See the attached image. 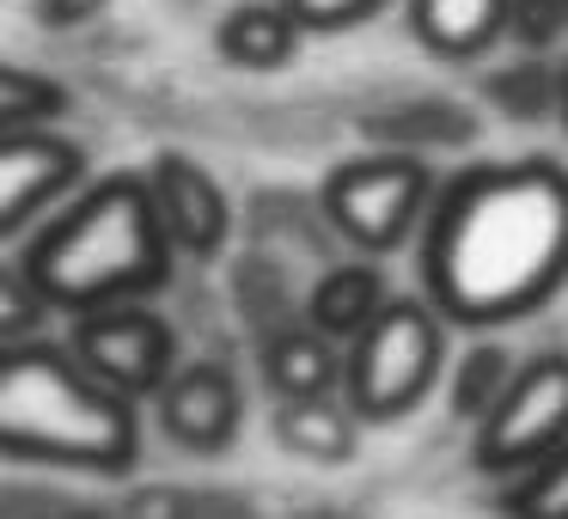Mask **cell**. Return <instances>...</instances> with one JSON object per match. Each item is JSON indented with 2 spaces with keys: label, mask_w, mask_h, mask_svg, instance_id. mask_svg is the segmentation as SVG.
Listing matches in <instances>:
<instances>
[{
  "label": "cell",
  "mask_w": 568,
  "mask_h": 519,
  "mask_svg": "<svg viewBox=\"0 0 568 519\" xmlns=\"http://www.w3.org/2000/svg\"><path fill=\"white\" fill-rule=\"evenodd\" d=\"M62 116H68V86H55L50 74L0 55V135H13V129H55Z\"/></svg>",
  "instance_id": "2e32d148"
},
{
  "label": "cell",
  "mask_w": 568,
  "mask_h": 519,
  "mask_svg": "<svg viewBox=\"0 0 568 519\" xmlns=\"http://www.w3.org/2000/svg\"><path fill=\"white\" fill-rule=\"evenodd\" d=\"M562 26H568V0H507V31L531 50H544Z\"/></svg>",
  "instance_id": "7402d4cb"
},
{
  "label": "cell",
  "mask_w": 568,
  "mask_h": 519,
  "mask_svg": "<svg viewBox=\"0 0 568 519\" xmlns=\"http://www.w3.org/2000/svg\"><path fill=\"white\" fill-rule=\"evenodd\" d=\"M385 299H392V287H385L379 263H336V269H324L306 294V330H318L324 343L348 348L373 318H379Z\"/></svg>",
  "instance_id": "8fae6325"
},
{
  "label": "cell",
  "mask_w": 568,
  "mask_h": 519,
  "mask_svg": "<svg viewBox=\"0 0 568 519\" xmlns=\"http://www.w3.org/2000/svg\"><path fill=\"white\" fill-rule=\"evenodd\" d=\"M80 184H87V147L62 129L0 135V245L43 226Z\"/></svg>",
  "instance_id": "ba28073f"
},
{
  "label": "cell",
  "mask_w": 568,
  "mask_h": 519,
  "mask_svg": "<svg viewBox=\"0 0 568 519\" xmlns=\"http://www.w3.org/2000/svg\"><path fill=\"white\" fill-rule=\"evenodd\" d=\"M428 196H434V177H428V165L409 160V153L343 160L318 190L324 221H331L355 251H367V257H385V251L404 245V238L428 221Z\"/></svg>",
  "instance_id": "5b68a950"
},
{
  "label": "cell",
  "mask_w": 568,
  "mask_h": 519,
  "mask_svg": "<svg viewBox=\"0 0 568 519\" xmlns=\"http://www.w3.org/2000/svg\"><path fill=\"white\" fill-rule=\"evenodd\" d=\"M501 507L507 519H568V440L544 465L519 470V482L507 489Z\"/></svg>",
  "instance_id": "ac0fdd59"
},
{
  "label": "cell",
  "mask_w": 568,
  "mask_h": 519,
  "mask_svg": "<svg viewBox=\"0 0 568 519\" xmlns=\"http://www.w3.org/2000/svg\"><path fill=\"white\" fill-rule=\"evenodd\" d=\"M209 495H196V489H135L123 507H116L111 519H226V513H209Z\"/></svg>",
  "instance_id": "ffe728a7"
},
{
  "label": "cell",
  "mask_w": 568,
  "mask_h": 519,
  "mask_svg": "<svg viewBox=\"0 0 568 519\" xmlns=\"http://www.w3.org/2000/svg\"><path fill=\"white\" fill-rule=\"evenodd\" d=\"M275 440L282 452L306 465H348L361 440V421L348 416L343 397H306V404H275Z\"/></svg>",
  "instance_id": "9a60e30c"
},
{
  "label": "cell",
  "mask_w": 568,
  "mask_h": 519,
  "mask_svg": "<svg viewBox=\"0 0 568 519\" xmlns=\"http://www.w3.org/2000/svg\"><path fill=\"white\" fill-rule=\"evenodd\" d=\"M111 0H38V19L50 31H74V26H87V19H99Z\"/></svg>",
  "instance_id": "603a6c76"
},
{
  "label": "cell",
  "mask_w": 568,
  "mask_h": 519,
  "mask_svg": "<svg viewBox=\"0 0 568 519\" xmlns=\"http://www.w3.org/2000/svg\"><path fill=\"white\" fill-rule=\"evenodd\" d=\"M19 275L50 312L148 306L172 282V245L148 202L141 172H111L80 184L19 251Z\"/></svg>",
  "instance_id": "7a4b0ae2"
},
{
  "label": "cell",
  "mask_w": 568,
  "mask_h": 519,
  "mask_svg": "<svg viewBox=\"0 0 568 519\" xmlns=\"http://www.w3.org/2000/svg\"><path fill=\"white\" fill-rule=\"evenodd\" d=\"M148 202L160 214V233L172 251L184 257H214L233 233V202H226L221 177L209 165H196L190 153H160V160L141 172Z\"/></svg>",
  "instance_id": "9c48e42d"
},
{
  "label": "cell",
  "mask_w": 568,
  "mask_h": 519,
  "mask_svg": "<svg viewBox=\"0 0 568 519\" xmlns=\"http://www.w3.org/2000/svg\"><path fill=\"white\" fill-rule=\"evenodd\" d=\"M568 282V172L556 160L477 165L440 190L422 233L434 318L514 324Z\"/></svg>",
  "instance_id": "6da1fadb"
},
{
  "label": "cell",
  "mask_w": 568,
  "mask_h": 519,
  "mask_svg": "<svg viewBox=\"0 0 568 519\" xmlns=\"http://www.w3.org/2000/svg\"><path fill=\"white\" fill-rule=\"evenodd\" d=\"M38 519H111V513H99V507H62V501H55V507H43Z\"/></svg>",
  "instance_id": "d4e9b609"
},
{
  "label": "cell",
  "mask_w": 568,
  "mask_h": 519,
  "mask_svg": "<svg viewBox=\"0 0 568 519\" xmlns=\"http://www.w3.org/2000/svg\"><path fill=\"white\" fill-rule=\"evenodd\" d=\"M153 416L160 434L184 452H226L239 440V421H245V391L221 360H190L153 397Z\"/></svg>",
  "instance_id": "30bf717a"
},
{
  "label": "cell",
  "mask_w": 568,
  "mask_h": 519,
  "mask_svg": "<svg viewBox=\"0 0 568 519\" xmlns=\"http://www.w3.org/2000/svg\"><path fill=\"white\" fill-rule=\"evenodd\" d=\"M68 355L92 373L111 397L141 404L160 397V385L178 373V330L148 306H111V312H80L68 330Z\"/></svg>",
  "instance_id": "8992f818"
},
{
  "label": "cell",
  "mask_w": 568,
  "mask_h": 519,
  "mask_svg": "<svg viewBox=\"0 0 568 519\" xmlns=\"http://www.w3.org/2000/svg\"><path fill=\"white\" fill-rule=\"evenodd\" d=\"M43 324H50V306L31 294L19 263H0V348H19L31 336H43Z\"/></svg>",
  "instance_id": "d6986e66"
},
{
  "label": "cell",
  "mask_w": 568,
  "mask_h": 519,
  "mask_svg": "<svg viewBox=\"0 0 568 519\" xmlns=\"http://www.w3.org/2000/svg\"><path fill=\"white\" fill-rule=\"evenodd\" d=\"M287 13H294L300 31H348L361 19H373L385 0H282Z\"/></svg>",
  "instance_id": "44dd1931"
},
{
  "label": "cell",
  "mask_w": 568,
  "mask_h": 519,
  "mask_svg": "<svg viewBox=\"0 0 568 519\" xmlns=\"http://www.w3.org/2000/svg\"><path fill=\"white\" fill-rule=\"evenodd\" d=\"M409 31L422 50L470 62L507 31V0H409Z\"/></svg>",
  "instance_id": "5bb4252c"
},
{
  "label": "cell",
  "mask_w": 568,
  "mask_h": 519,
  "mask_svg": "<svg viewBox=\"0 0 568 519\" xmlns=\"http://www.w3.org/2000/svg\"><path fill=\"white\" fill-rule=\"evenodd\" d=\"M562 116H568V80H562Z\"/></svg>",
  "instance_id": "484cf974"
},
{
  "label": "cell",
  "mask_w": 568,
  "mask_h": 519,
  "mask_svg": "<svg viewBox=\"0 0 568 519\" xmlns=\"http://www.w3.org/2000/svg\"><path fill=\"white\" fill-rule=\"evenodd\" d=\"M507 385H514V355H507L501 343L465 348V360H458V373H453V416L458 421H483L495 404H501Z\"/></svg>",
  "instance_id": "e0dca14e"
},
{
  "label": "cell",
  "mask_w": 568,
  "mask_h": 519,
  "mask_svg": "<svg viewBox=\"0 0 568 519\" xmlns=\"http://www.w3.org/2000/svg\"><path fill=\"white\" fill-rule=\"evenodd\" d=\"M300 38H306V31L294 26V13H287L282 0H239L233 13L214 26V50H221V62L245 68V74L287 68L294 50H300Z\"/></svg>",
  "instance_id": "4fadbf2b"
},
{
  "label": "cell",
  "mask_w": 568,
  "mask_h": 519,
  "mask_svg": "<svg viewBox=\"0 0 568 519\" xmlns=\"http://www.w3.org/2000/svg\"><path fill=\"white\" fill-rule=\"evenodd\" d=\"M0 452L87 477H123L141 458V416L62 343L31 336L0 348Z\"/></svg>",
  "instance_id": "3957f363"
},
{
  "label": "cell",
  "mask_w": 568,
  "mask_h": 519,
  "mask_svg": "<svg viewBox=\"0 0 568 519\" xmlns=\"http://www.w3.org/2000/svg\"><path fill=\"white\" fill-rule=\"evenodd\" d=\"M446 336L428 299H385L379 318L343 348V404L355 421H397L434 391Z\"/></svg>",
  "instance_id": "277c9868"
},
{
  "label": "cell",
  "mask_w": 568,
  "mask_h": 519,
  "mask_svg": "<svg viewBox=\"0 0 568 519\" xmlns=\"http://www.w3.org/2000/svg\"><path fill=\"white\" fill-rule=\"evenodd\" d=\"M568 440V355H538L514 367V385L501 404L477 421V465L483 470H519L544 465Z\"/></svg>",
  "instance_id": "52a82bcc"
},
{
  "label": "cell",
  "mask_w": 568,
  "mask_h": 519,
  "mask_svg": "<svg viewBox=\"0 0 568 519\" xmlns=\"http://www.w3.org/2000/svg\"><path fill=\"white\" fill-rule=\"evenodd\" d=\"M263 385L275 391V404H306V397H336L343 385V348L324 343L318 330L294 324V330H275L263 343Z\"/></svg>",
  "instance_id": "7c38bea8"
},
{
  "label": "cell",
  "mask_w": 568,
  "mask_h": 519,
  "mask_svg": "<svg viewBox=\"0 0 568 519\" xmlns=\"http://www.w3.org/2000/svg\"><path fill=\"white\" fill-rule=\"evenodd\" d=\"M43 507H55V501H38L26 489H0V519H38Z\"/></svg>",
  "instance_id": "cb8c5ba5"
}]
</instances>
